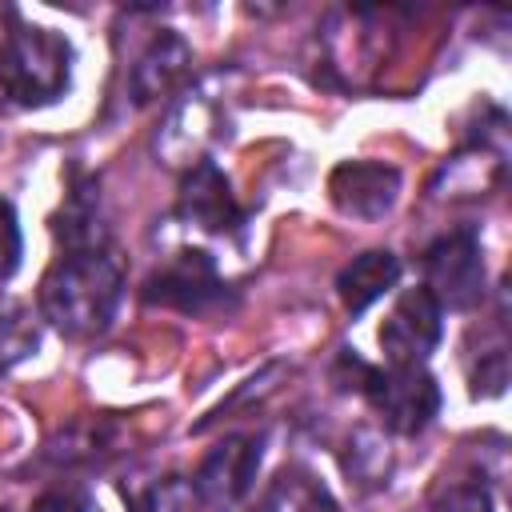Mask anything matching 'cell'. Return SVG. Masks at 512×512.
<instances>
[{
    "label": "cell",
    "instance_id": "cell-3",
    "mask_svg": "<svg viewBox=\"0 0 512 512\" xmlns=\"http://www.w3.org/2000/svg\"><path fill=\"white\" fill-rule=\"evenodd\" d=\"M360 392L368 396L372 412L384 420L388 432L416 436L432 424L440 408V388L424 364H388V368H368Z\"/></svg>",
    "mask_w": 512,
    "mask_h": 512
},
{
    "label": "cell",
    "instance_id": "cell-15",
    "mask_svg": "<svg viewBox=\"0 0 512 512\" xmlns=\"http://www.w3.org/2000/svg\"><path fill=\"white\" fill-rule=\"evenodd\" d=\"M112 440V424L108 420H96V424H72L56 444H52V456L60 464H80V460H96Z\"/></svg>",
    "mask_w": 512,
    "mask_h": 512
},
{
    "label": "cell",
    "instance_id": "cell-4",
    "mask_svg": "<svg viewBox=\"0 0 512 512\" xmlns=\"http://www.w3.org/2000/svg\"><path fill=\"white\" fill-rule=\"evenodd\" d=\"M144 304L172 308L184 316H216L232 308V292L208 252H180L144 280Z\"/></svg>",
    "mask_w": 512,
    "mask_h": 512
},
{
    "label": "cell",
    "instance_id": "cell-17",
    "mask_svg": "<svg viewBox=\"0 0 512 512\" xmlns=\"http://www.w3.org/2000/svg\"><path fill=\"white\" fill-rule=\"evenodd\" d=\"M436 512H492V496L480 484H452L436 500Z\"/></svg>",
    "mask_w": 512,
    "mask_h": 512
},
{
    "label": "cell",
    "instance_id": "cell-14",
    "mask_svg": "<svg viewBox=\"0 0 512 512\" xmlns=\"http://www.w3.org/2000/svg\"><path fill=\"white\" fill-rule=\"evenodd\" d=\"M200 496L184 476H160L132 496V512H196Z\"/></svg>",
    "mask_w": 512,
    "mask_h": 512
},
{
    "label": "cell",
    "instance_id": "cell-1",
    "mask_svg": "<svg viewBox=\"0 0 512 512\" xmlns=\"http://www.w3.org/2000/svg\"><path fill=\"white\" fill-rule=\"evenodd\" d=\"M120 288H124V272L116 256H108L104 248L68 252L64 260L52 264V272L40 284V312L56 332L72 340H88L112 324Z\"/></svg>",
    "mask_w": 512,
    "mask_h": 512
},
{
    "label": "cell",
    "instance_id": "cell-7",
    "mask_svg": "<svg viewBox=\"0 0 512 512\" xmlns=\"http://www.w3.org/2000/svg\"><path fill=\"white\" fill-rule=\"evenodd\" d=\"M440 304L424 288L400 292L388 320L380 324V348L388 364H424V356L440 344Z\"/></svg>",
    "mask_w": 512,
    "mask_h": 512
},
{
    "label": "cell",
    "instance_id": "cell-9",
    "mask_svg": "<svg viewBox=\"0 0 512 512\" xmlns=\"http://www.w3.org/2000/svg\"><path fill=\"white\" fill-rule=\"evenodd\" d=\"M176 212H180L188 224L204 228V232H232V228H240V220H244V212H240V204H236V196H232L224 172H220L212 160H200V164H192V168L184 172Z\"/></svg>",
    "mask_w": 512,
    "mask_h": 512
},
{
    "label": "cell",
    "instance_id": "cell-8",
    "mask_svg": "<svg viewBox=\"0 0 512 512\" xmlns=\"http://www.w3.org/2000/svg\"><path fill=\"white\" fill-rule=\"evenodd\" d=\"M328 196L344 216L380 220L400 196V172L380 160H344L328 176Z\"/></svg>",
    "mask_w": 512,
    "mask_h": 512
},
{
    "label": "cell",
    "instance_id": "cell-5",
    "mask_svg": "<svg viewBox=\"0 0 512 512\" xmlns=\"http://www.w3.org/2000/svg\"><path fill=\"white\" fill-rule=\"evenodd\" d=\"M424 292L452 312H468L484 296V256L472 228H456L424 252Z\"/></svg>",
    "mask_w": 512,
    "mask_h": 512
},
{
    "label": "cell",
    "instance_id": "cell-11",
    "mask_svg": "<svg viewBox=\"0 0 512 512\" xmlns=\"http://www.w3.org/2000/svg\"><path fill=\"white\" fill-rule=\"evenodd\" d=\"M396 280H400V260H396L388 248H372V252L352 256V264L340 268L336 292H340V304L356 316V312H364L368 304H376Z\"/></svg>",
    "mask_w": 512,
    "mask_h": 512
},
{
    "label": "cell",
    "instance_id": "cell-6",
    "mask_svg": "<svg viewBox=\"0 0 512 512\" xmlns=\"http://www.w3.org/2000/svg\"><path fill=\"white\" fill-rule=\"evenodd\" d=\"M260 456H264L260 436H228L220 448H212L204 456V464L196 468V476H192V488H196L200 504L220 508V512L240 504L248 496L252 480H256Z\"/></svg>",
    "mask_w": 512,
    "mask_h": 512
},
{
    "label": "cell",
    "instance_id": "cell-13",
    "mask_svg": "<svg viewBox=\"0 0 512 512\" xmlns=\"http://www.w3.org/2000/svg\"><path fill=\"white\" fill-rule=\"evenodd\" d=\"M36 344H40V328H36L32 308L12 296H0V372L28 360Z\"/></svg>",
    "mask_w": 512,
    "mask_h": 512
},
{
    "label": "cell",
    "instance_id": "cell-12",
    "mask_svg": "<svg viewBox=\"0 0 512 512\" xmlns=\"http://www.w3.org/2000/svg\"><path fill=\"white\" fill-rule=\"evenodd\" d=\"M252 512H340V508L308 468L292 464V468H280L276 480H268Z\"/></svg>",
    "mask_w": 512,
    "mask_h": 512
},
{
    "label": "cell",
    "instance_id": "cell-2",
    "mask_svg": "<svg viewBox=\"0 0 512 512\" xmlns=\"http://www.w3.org/2000/svg\"><path fill=\"white\" fill-rule=\"evenodd\" d=\"M72 76V48L60 32L40 24H12L0 36V92L12 104L40 108L64 96Z\"/></svg>",
    "mask_w": 512,
    "mask_h": 512
},
{
    "label": "cell",
    "instance_id": "cell-18",
    "mask_svg": "<svg viewBox=\"0 0 512 512\" xmlns=\"http://www.w3.org/2000/svg\"><path fill=\"white\" fill-rule=\"evenodd\" d=\"M32 512H88V504H84V496H76L68 488H52V492L36 496Z\"/></svg>",
    "mask_w": 512,
    "mask_h": 512
},
{
    "label": "cell",
    "instance_id": "cell-16",
    "mask_svg": "<svg viewBox=\"0 0 512 512\" xmlns=\"http://www.w3.org/2000/svg\"><path fill=\"white\" fill-rule=\"evenodd\" d=\"M20 264V224L8 200H0V280H8Z\"/></svg>",
    "mask_w": 512,
    "mask_h": 512
},
{
    "label": "cell",
    "instance_id": "cell-10",
    "mask_svg": "<svg viewBox=\"0 0 512 512\" xmlns=\"http://www.w3.org/2000/svg\"><path fill=\"white\" fill-rule=\"evenodd\" d=\"M188 64H192V48L176 36V32H156L152 40H148V48L136 56V64H132V80H128V88H132V100L136 104H152V100H160V96H168L180 80H184V72H188Z\"/></svg>",
    "mask_w": 512,
    "mask_h": 512
}]
</instances>
